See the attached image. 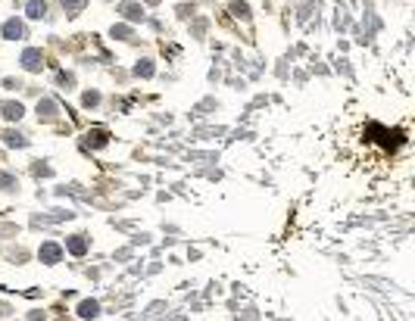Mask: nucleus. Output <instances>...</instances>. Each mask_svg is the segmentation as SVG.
<instances>
[{"instance_id": "obj_1", "label": "nucleus", "mask_w": 415, "mask_h": 321, "mask_svg": "<svg viewBox=\"0 0 415 321\" xmlns=\"http://www.w3.org/2000/svg\"><path fill=\"white\" fill-rule=\"evenodd\" d=\"M22 66H25L28 72H41V66H44V56H41V50L28 47V50L22 53Z\"/></svg>"}, {"instance_id": "obj_2", "label": "nucleus", "mask_w": 415, "mask_h": 321, "mask_svg": "<svg viewBox=\"0 0 415 321\" xmlns=\"http://www.w3.org/2000/svg\"><path fill=\"white\" fill-rule=\"evenodd\" d=\"M37 256H41V262H47V265H56V262L63 259V250H60L56 244H44Z\"/></svg>"}, {"instance_id": "obj_3", "label": "nucleus", "mask_w": 415, "mask_h": 321, "mask_svg": "<svg viewBox=\"0 0 415 321\" xmlns=\"http://www.w3.org/2000/svg\"><path fill=\"white\" fill-rule=\"evenodd\" d=\"M22 34H25V28H22L19 19H7L4 22V37H7V41H19Z\"/></svg>"}, {"instance_id": "obj_4", "label": "nucleus", "mask_w": 415, "mask_h": 321, "mask_svg": "<svg viewBox=\"0 0 415 321\" xmlns=\"http://www.w3.org/2000/svg\"><path fill=\"white\" fill-rule=\"evenodd\" d=\"M66 247H69V253H72V256H85V253H88V240H85L82 234H75V237H69V240H66Z\"/></svg>"}, {"instance_id": "obj_5", "label": "nucleus", "mask_w": 415, "mask_h": 321, "mask_svg": "<svg viewBox=\"0 0 415 321\" xmlns=\"http://www.w3.org/2000/svg\"><path fill=\"white\" fill-rule=\"evenodd\" d=\"M25 13H28L31 19H44V16H47V4H44V0H31V4L25 7Z\"/></svg>"}, {"instance_id": "obj_6", "label": "nucleus", "mask_w": 415, "mask_h": 321, "mask_svg": "<svg viewBox=\"0 0 415 321\" xmlns=\"http://www.w3.org/2000/svg\"><path fill=\"white\" fill-rule=\"evenodd\" d=\"M119 10H122V16H125V19H141V16H144V7L131 4V0H128V4H122Z\"/></svg>"}, {"instance_id": "obj_7", "label": "nucleus", "mask_w": 415, "mask_h": 321, "mask_svg": "<svg viewBox=\"0 0 415 321\" xmlns=\"http://www.w3.org/2000/svg\"><path fill=\"white\" fill-rule=\"evenodd\" d=\"M97 312H100V306H97L94 299H85V303L78 306V315H82V318H97Z\"/></svg>"}, {"instance_id": "obj_8", "label": "nucleus", "mask_w": 415, "mask_h": 321, "mask_svg": "<svg viewBox=\"0 0 415 321\" xmlns=\"http://www.w3.org/2000/svg\"><path fill=\"white\" fill-rule=\"evenodd\" d=\"M4 144H7V147H25L28 141H25L19 131H4Z\"/></svg>"}, {"instance_id": "obj_9", "label": "nucleus", "mask_w": 415, "mask_h": 321, "mask_svg": "<svg viewBox=\"0 0 415 321\" xmlns=\"http://www.w3.org/2000/svg\"><path fill=\"white\" fill-rule=\"evenodd\" d=\"M134 75H137V78H150V75H153V66H150V59L137 63V66H134Z\"/></svg>"}, {"instance_id": "obj_10", "label": "nucleus", "mask_w": 415, "mask_h": 321, "mask_svg": "<svg viewBox=\"0 0 415 321\" xmlns=\"http://www.w3.org/2000/svg\"><path fill=\"white\" fill-rule=\"evenodd\" d=\"M85 4L88 0H63V10L66 13H78V10H85Z\"/></svg>"}, {"instance_id": "obj_11", "label": "nucleus", "mask_w": 415, "mask_h": 321, "mask_svg": "<svg viewBox=\"0 0 415 321\" xmlns=\"http://www.w3.org/2000/svg\"><path fill=\"white\" fill-rule=\"evenodd\" d=\"M4 115H7V118H22V106H19V103H7V106H4Z\"/></svg>"}, {"instance_id": "obj_12", "label": "nucleus", "mask_w": 415, "mask_h": 321, "mask_svg": "<svg viewBox=\"0 0 415 321\" xmlns=\"http://www.w3.org/2000/svg\"><path fill=\"white\" fill-rule=\"evenodd\" d=\"M13 187H16L13 175H7V172H4V175H0V190H13Z\"/></svg>"}, {"instance_id": "obj_13", "label": "nucleus", "mask_w": 415, "mask_h": 321, "mask_svg": "<svg viewBox=\"0 0 415 321\" xmlns=\"http://www.w3.org/2000/svg\"><path fill=\"white\" fill-rule=\"evenodd\" d=\"M128 34H131L128 25H116V28H112V37H128Z\"/></svg>"}, {"instance_id": "obj_14", "label": "nucleus", "mask_w": 415, "mask_h": 321, "mask_svg": "<svg viewBox=\"0 0 415 321\" xmlns=\"http://www.w3.org/2000/svg\"><path fill=\"white\" fill-rule=\"evenodd\" d=\"M97 100H100V97H97V94H85V106H94V103H97Z\"/></svg>"}]
</instances>
